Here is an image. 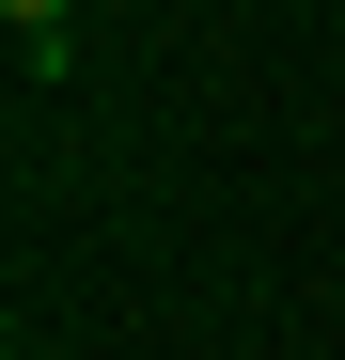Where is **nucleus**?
Masks as SVG:
<instances>
[{
    "label": "nucleus",
    "mask_w": 345,
    "mask_h": 360,
    "mask_svg": "<svg viewBox=\"0 0 345 360\" xmlns=\"http://www.w3.org/2000/svg\"><path fill=\"white\" fill-rule=\"evenodd\" d=\"M0 32L32 47V79H63V0H0Z\"/></svg>",
    "instance_id": "f257e3e1"
}]
</instances>
